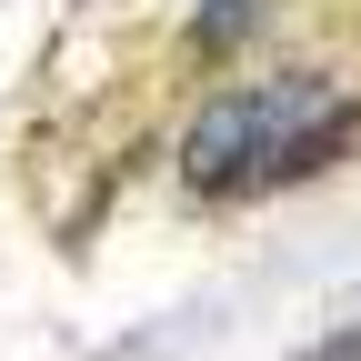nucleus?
Masks as SVG:
<instances>
[{"instance_id": "f257e3e1", "label": "nucleus", "mask_w": 361, "mask_h": 361, "mask_svg": "<svg viewBox=\"0 0 361 361\" xmlns=\"http://www.w3.org/2000/svg\"><path fill=\"white\" fill-rule=\"evenodd\" d=\"M361 130V101H341L331 80H241L221 90V101L191 121V141H180V180L191 191H271V180H301L351 151Z\"/></svg>"}, {"instance_id": "f03ea898", "label": "nucleus", "mask_w": 361, "mask_h": 361, "mask_svg": "<svg viewBox=\"0 0 361 361\" xmlns=\"http://www.w3.org/2000/svg\"><path fill=\"white\" fill-rule=\"evenodd\" d=\"M261 11H271V0H211V11L191 20V40H201V51H231L241 30H261Z\"/></svg>"}]
</instances>
